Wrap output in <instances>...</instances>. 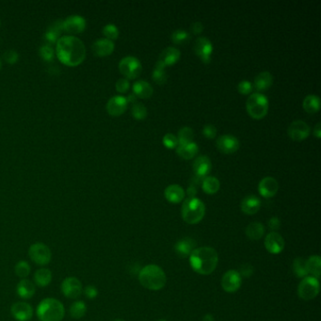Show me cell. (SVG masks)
I'll use <instances>...</instances> for the list:
<instances>
[{"instance_id": "cell-59", "label": "cell", "mask_w": 321, "mask_h": 321, "mask_svg": "<svg viewBox=\"0 0 321 321\" xmlns=\"http://www.w3.org/2000/svg\"><path fill=\"white\" fill-rule=\"evenodd\" d=\"M165 321V320H160V321Z\"/></svg>"}, {"instance_id": "cell-13", "label": "cell", "mask_w": 321, "mask_h": 321, "mask_svg": "<svg viewBox=\"0 0 321 321\" xmlns=\"http://www.w3.org/2000/svg\"><path fill=\"white\" fill-rule=\"evenodd\" d=\"M242 277L237 271H227L221 278V286L224 291L234 293L241 288Z\"/></svg>"}, {"instance_id": "cell-43", "label": "cell", "mask_w": 321, "mask_h": 321, "mask_svg": "<svg viewBox=\"0 0 321 321\" xmlns=\"http://www.w3.org/2000/svg\"><path fill=\"white\" fill-rule=\"evenodd\" d=\"M103 33L109 40H116L119 36V30L113 24H108L104 27Z\"/></svg>"}, {"instance_id": "cell-40", "label": "cell", "mask_w": 321, "mask_h": 321, "mask_svg": "<svg viewBox=\"0 0 321 321\" xmlns=\"http://www.w3.org/2000/svg\"><path fill=\"white\" fill-rule=\"evenodd\" d=\"M193 138H194V132L190 126H184L178 131V137H177L178 144L193 141Z\"/></svg>"}, {"instance_id": "cell-28", "label": "cell", "mask_w": 321, "mask_h": 321, "mask_svg": "<svg viewBox=\"0 0 321 321\" xmlns=\"http://www.w3.org/2000/svg\"><path fill=\"white\" fill-rule=\"evenodd\" d=\"M154 92L150 83L145 80L136 81L133 85V93L140 98H149Z\"/></svg>"}, {"instance_id": "cell-33", "label": "cell", "mask_w": 321, "mask_h": 321, "mask_svg": "<svg viewBox=\"0 0 321 321\" xmlns=\"http://www.w3.org/2000/svg\"><path fill=\"white\" fill-rule=\"evenodd\" d=\"M265 227L260 222H251L246 228V235L251 241H258L264 236Z\"/></svg>"}, {"instance_id": "cell-37", "label": "cell", "mask_w": 321, "mask_h": 321, "mask_svg": "<svg viewBox=\"0 0 321 321\" xmlns=\"http://www.w3.org/2000/svg\"><path fill=\"white\" fill-rule=\"evenodd\" d=\"M87 313V306L84 301H75L70 307L71 317L75 320H80Z\"/></svg>"}, {"instance_id": "cell-60", "label": "cell", "mask_w": 321, "mask_h": 321, "mask_svg": "<svg viewBox=\"0 0 321 321\" xmlns=\"http://www.w3.org/2000/svg\"><path fill=\"white\" fill-rule=\"evenodd\" d=\"M0 68H1V60H0Z\"/></svg>"}, {"instance_id": "cell-24", "label": "cell", "mask_w": 321, "mask_h": 321, "mask_svg": "<svg viewBox=\"0 0 321 321\" xmlns=\"http://www.w3.org/2000/svg\"><path fill=\"white\" fill-rule=\"evenodd\" d=\"M164 195L166 197V199L170 202L172 203H178L180 201L184 200L185 198V191L184 189L177 185V184H172L168 186L165 191H164Z\"/></svg>"}, {"instance_id": "cell-9", "label": "cell", "mask_w": 321, "mask_h": 321, "mask_svg": "<svg viewBox=\"0 0 321 321\" xmlns=\"http://www.w3.org/2000/svg\"><path fill=\"white\" fill-rule=\"evenodd\" d=\"M119 69L126 79L134 80L141 74V61L136 57L126 56L120 60Z\"/></svg>"}, {"instance_id": "cell-34", "label": "cell", "mask_w": 321, "mask_h": 321, "mask_svg": "<svg viewBox=\"0 0 321 321\" xmlns=\"http://www.w3.org/2000/svg\"><path fill=\"white\" fill-rule=\"evenodd\" d=\"M302 106L304 111L308 113H316L321 109V99L316 94H309L304 98Z\"/></svg>"}, {"instance_id": "cell-1", "label": "cell", "mask_w": 321, "mask_h": 321, "mask_svg": "<svg viewBox=\"0 0 321 321\" xmlns=\"http://www.w3.org/2000/svg\"><path fill=\"white\" fill-rule=\"evenodd\" d=\"M56 53L59 60L67 66H78L86 57V48L82 40L75 36H63L57 41Z\"/></svg>"}, {"instance_id": "cell-7", "label": "cell", "mask_w": 321, "mask_h": 321, "mask_svg": "<svg viewBox=\"0 0 321 321\" xmlns=\"http://www.w3.org/2000/svg\"><path fill=\"white\" fill-rule=\"evenodd\" d=\"M29 256L35 264L39 266H45L50 263L52 253L47 245L41 242H37L30 246Z\"/></svg>"}, {"instance_id": "cell-25", "label": "cell", "mask_w": 321, "mask_h": 321, "mask_svg": "<svg viewBox=\"0 0 321 321\" xmlns=\"http://www.w3.org/2000/svg\"><path fill=\"white\" fill-rule=\"evenodd\" d=\"M198 151H199V146L194 141L178 144L176 147L177 155L184 160L193 159L198 154Z\"/></svg>"}, {"instance_id": "cell-15", "label": "cell", "mask_w": 321, "mask_h": 321, "mask_svg": "<svg viewBox=\"0 0 321 321\" xmlns=\"http://www.w3.org/2000/svg\"><path fill=\"white\" fill-rule=\"evenodd\" d=\"M217 148L224 154H233L239 150L240 148V141L238 138L230 134L221 135L216 141Z\"/></svg>"}, {"instance_id": "cell-26", "label": "cell", "mask_w": 321, "mask_h": 321, "mask_svg": "<svg viewBox=\"0 0 321 321\" xmlns=\"http://www.w3.org/2000/svg\"><path fill=\"white\" fill-rule=\"evenodd\" d=\"M16 292H17V295L22 299L29 300L34 296V294L36 292V288H35L34 283L31 282L30 280L22 279L16 286Z\"/></svg>"}, {"instance_id": "cell-12", "label": "cell", "mask_w": 321, "mask_h": 321, "mask_svg": "<svg viewBox=\"0 0 321 321\" xmlns=\"http://www.w3.org/2000/svg\"><path fill=\"white\" fill-rule=\"evenodd\" d=\"M193 49L196 53V55L203 62H205V63L210 62L211 56H212V52H213V45L208 38L203 37V36L197 38L194 42Z\"/></svg>"}, {"instance_id": "cell-8", "label": "cell", "mask_w": 321, "mask_h": 321, "mask_svg": "<svg viewBox=\"0 0 321 321\" xmlns=\"http://www.w3.org/2000/svg\"><path fill=\"white\" fill-rule=\"evenodd\" d=\"M320 293V282L314 277H305L300 282L298 287V294L304 301H311Z\"/></svg>"}, {"instance_id": "cell-58", "label": "cell", "mask_w": 321, "mask_h": 321, "mask_svg": "<svg viewBox=\"0 0 321 321\" xmlns=\"http://www.w3.org/2000/svg\"><path fill=\"white\" fill-rule=\"evenodd\" d=\"M123 321V320H120V319H119V320H115V321Z\"/></svg>"}, {"instance_id": "cell-18", "label": "cell", "mask_w": 321, "mask_h": 321, "mask_svg": "<svg viewBox=\"0 0 321 321\" xmlns=\"http://www.w3.org/2000/svg\"><path fill=\"white\" fill-rule=\"evenodd\" d=\"M265 247L267 251L272 254H278L284 248V241L280 234L277 232H271L266 237Z\"/></svg>"}, {"instance_id": "cell-27", "label": "cell", "mask_w": 321, "mask_h": 321, "mask_svg": "<svg viewBox=\"0 0 321 321\" xmlns=\"http://www.w3.org/2000/svg\"><path fill=\"white\" fill-rule=\"evenodd\" d=\"M180 50L176 47L169 46L161 52L160 61H161L165 66L172 65L177 62L180 59Z\"/></svg>"}, {"instance_id": "cell-50", "label": "cell", "mask_w": 321, "mask_h": 321, "mask_svg": "<svg viewBox=\"0 0 321 321\" xmlns=\"http://www.w3.org/2000/svg\"><path fill=\"white\" fill-rule=\"evenodd\" d=\"M84 294L85 296L90 299V300H94L98 296V289L94 285H87L84 288Z\"/></svg>"}, {"instance_id": "cell-53", "label": "cell", "mask_w": 321, "mask_h": 321, "mask_svg": "<svg viewBox=\"0 0 321 321\" xmlns=\"http://www.w3.org/2000/svg\"><path fill=\"white\" fill-rule=\"evenodd\" d=\"M191 30L193 33L195 34H199L201 33L202 30H203V26L201 24V22H194L192 25H191Z\"/></svg>"}, {"instance_id": "cell-49", "label": "cell", "mask_w": 321, "mask_h": 321, "mask_svg": "<svg viewBox=\"0 0 321 321\" xmlns=\"http://www.w3.org/2000/svg\"><path fill=\"white\" fill-rule=\"evenodd\" d=\"M202 134L205 138L214 139L217 135V129L213 124H205L202 128Z\"/></svg>"}, {"instance_id": "cell-17", "label": "cell", "mask_w": 321, "mask_h": 321, "mask_svg": "<svg viewBox=\"0 0 321 321\" xmlns=\"http://www.w3.org/2000/svg\"><path fill=\"white\" fill-rule=\"evenodd\" d=\"M10 313L17 321H29L33 316V309L29 303L18 301L11 305Z\"/></svg>"}, {"instance_id": "cell-19", "label": "cell", "mask_w": 321, "mask_h": 321, "mask_svg": "<svg viewBox=\"0 0 321 321\" xmlns=\"http://www.w3.org/2000/svg\"><path fill=\"white\" fill-rule=\"evenodd\" d=\"M279 189V184L274 177L267 176L264 177L258 185V191L263 197L271 198L273 197Z\"/></svg>"}, {"instance_id": "cell-44", "label": "cell", "mask_w": 321, "mask_h": 321, "mask_svg": "<svg viewBox=\"0 0 321 321\" xmlns=\"http://www.w3.org/2000/svg\"><path fill=\"white\" fill-rule=\"evenodd\" d=\"M39 54H40V58L44 61L49 62L54 59V49L52 48L51 45H48V44L41 45L39 49Z\"/></svg>"}, {"instance_id": "cell-11", "label": "cell", "mask_w": 321, "mask_h": 321, "mask_svg": "<svg viewBox=\"0 0 321 321\" xmlns=\"http://www.w3.org/2000/svg\"><path fill=\"white\" fill-rule=\"evenodd\" d=\"M311 127L308 123L301 120L292 121L287 128L288 136L294 141H303L310 135Z\"/></svg>"}, {"instance_id": "cell-5", "label": "cell", "mask_w": 321, "mask_h": 321, "mask_svg": "<svg viewBox=\"0 0 321 321\" xmlns=\"http://www.w3.org/2000/svg\"><path fill=\"white\" fill-rule=\"evenodd\" d=\"M182 218L189 224H197L203 219L205 205L196 197L187 198L182 205Z\"/></svg>"}, {"instance_id": "cell-51", "label": "cell", "mask_w": 321, "mask_h": 321, "mask_svg": "<svg viewBox=\"0 0 321 321\" xmlns=\"http://www.w3.org/2000/svg\"><path fill=\"white\" fill-rule=\"evenodd\" d=\"M253 272V268L250 264H244L241 267L240 274L244 277H250Z\"/></svg>"}, {"instance_id": "cell-14", "label": "cell", "mask_w": 321, "mask_h": 321, "mask_svg": "<svg viewBox=\"0 0 321 321\" xmlns=\"http://www.w3.org/2000/svg\"><path fill=\"white\" fill-rule=\"evenodd\" d=\"M212 163L210 159L206 156H199L192 163V170L195 173L197 180H203L210 172Z\"/></svg>"}, {"instance_id": "cell-20", "label": "cell", "mask_w": 321, "mask_h": 321, "mask_svg": "<svg viewBox=\"0 0 321 321\" xmlns=\"http://www.w3.org/2000/svg\"><path fill=\"white\" fill-rule=\"evenodd\" d=\"M127 100L125 97L116 95L111 97L107 104V111L112 116H120L127 108Z\"/></svg>"}, {"instance_id": "cell-10", "label": "cell", "mask_w": 321, "mask_h": 321, "mask_svg": "<svg viewBox=\"0 0 321 321\" xmlns=\"http://www.w3.org/2000/svg\"><path fill=\"white\" fill-rule=\"evenodd\" d=\"M60 289L66 298L75 300L80 297L83 292V286L78 278L68 277L61 282Z\"/></svg>"}, {"instance_id": "cell-30", "label": "cell", "mask_w": 321, "mask_h": 321, "mask_svg": "<svg viewBox=\"0 0 321 321\" xmlns=\"http://www.w3.org/2000/svg\"><path fill=\"white\" fill-rule=\"evenodd\" d=\"M306 269L308 274L319 280L321 274V258L319 255H313L306 260Z\"/></svg>"}, {"instance_id": "cell-3", "label": "cell", "mask_w": 321, "mask_h": 321, "mask_svg": "<svg viewBox=\"0 0 321 321\" xmlns=\"http://www.w3.org/2000/svg\"><path fill=\"white\" fill-rule=\"evenodd\" d=\"M139 281L143 287L153 291H158L165 286L167 277L160 267L157 265H148L140 271Z\"/></svg>"}, {"instance_id": "cell-32", "label": "cell", "mask_w": 321, "mask_h": 321, "mask_svg": "<svg viewBox=\"0 0 321 321\" xmlns=\"http://www.w3.org/2000/svg\"><path fill=\"white\" fill-rule=\"evenodd\" d=\"M62 22L63 21H59V22L54 23L52 25V27H50L48 30L44 33L43 38H44V40L48 43V45L57 42L60 39L59 36H60V31L62 30Z\"/></svg>"}, {"instance_id": "cell-31", "label": "cell", "mask_w": 321, "mask_h": 321, "mask_svg": "<svg viewBox=\"0 0 321 321\" xmlns=\"http://www.w3.org/2000/svg\"><path fill=\"white\" fill-rule=\"evenodd\" d=\"M52 281V272L46 268H41L35 272L34 281L40 287H45Z\"/></svg>"}, {"instance_id": "cell-22", "label": "cell", "mask_w": 321, "mask_h": 321, "mask_svg": "<svg viewBox=\"0 0 321 321\" xmlns=\"http://www.w3.org/2000/svg\"><path fill=\"white\" fill-rule=\"evenodd\" d=\"M114 50V42L109 39H99L92 44V52L97 57H106Z\"/></svg>"}, {"instance_id": "cell-2", "label": "cell", "mask_w": 321, "mask_h": 321, "mask_svg": "<svg viewBox=\"0 0 321 321\" xmlns=\"http://www.w3.org/2000/svg\"><path fill=\"white\" fill-rule=\"evenodd\" d=\"M218 262V252L210 247L197 248L190 255V263L192 270L201 275L211 274L216 270Z\"/></svg>"}, {"instance_id": "cell-41", "label": "cell", "mask_w": 321, "mask_h": 321, "mask_svg": "<svg viewBox=\"0 0 321 321\" xmlns=\"http://www.w3.org/2000/svg\"><path fill=\"white\" fill-rule=\"evenodd\" d=\"M131 113L134 118L138 120H143L147 116V109L141 103H135L131 108Z\"/></svg>"}, {"instance_id": "cell-35", "label": "cell", "mask_w": 321, "mask_h": 321, "mask_svg": "<svg viewBox=\"0 0 321 321\" xmlns=\"http://www.w3.org/2000/svg\"><path fill=\"white\" fill-rule=\"evenodd\" d=\"M221 187V183L219 179L215 176H206L201 181V188L203 191L207 194H215L218 192Z\"/></svg>"}, {"instance_id": "cell-23", "label": "cell", "mask_w": 321, "mask_h": 321, "mask_svg": "<svg viewBox=\"0 0 321 321\" xmlns=\"http://www.w3.org/2000/svg\"><path fill=\"white\" fill-rule=\"evenodd\" d=\"M195 246H196V242L193 241L191 238H185L182 239L178 242H176L174 249L176 253L182 257H188L191 254V252L195 250Z\"/></svg>"}, {"instance_id": "cell-57", "label": "cell", "mask_w": 321, "mask_h": 321, "mask_svg": "<svg viewBox=\"0 0 321 321\" xmlns=\"http://www.w3.org/2000/svg\"><path fill=\"white\" fill-rule=\"evenodd\" d=\"M202 321H214V318H213L212 315L208 314V315H205V316H204V318H203Z\"/></svg>"}, {"instance_id": "cell-38", "label": "cell", "mask_w": 321, "mask_h": 321, "mask_svg": "<svg viewBox=\"0 0 321 321\" xmlns=\"http://www.w3.org/2000/svg\"><path fill=\"white\" fill-rule=\"evenodd\" d=\"M293 271L298 278H305L308 275L306 269V260L299 257L293 262Z\"/></svg>"}, {"instance_id": "cell-16", "label": "cell", "mask_w": 321, "mask_h": 321, "mask_svg": "<svg viewBox=\"0 0 321 321\" xmlns=\"http://www.w3.org/2000/svg\"><path fill=\"white\" fill-rule=\"evenodd\" d=\"M86 29V20L80 15H71L62 22V30L71 34H79Z\"/></svg>"}, {"instance_id": "cell-54", "label": "cell", "mask_w": 321, "mask_h": 321, "mask_svg": "<svg viewBox=\"0 0 321 321\" xmlns=\"http://www.w3.org/2000/svg\"><path fill=\"white\" fill-rule=\"evenodd\" d=\"M187 193H188V195H189L190 198H192V197H195V195L197 194V190H196V188L193 185H191V186L189 187V189L187 191Z\"/></svg>"}, {"instance_id": "cell-45", "label": "cell", "mask_w": 321, "mask_h": 321, "mask_svg": "<svg viewBox=\"0 0 321 321\" xmlns=\"http://www.w3.org/2000/svg\"><path fill=\"white\" fill-rule=\"evenodd\" d=\"M163 144L170 149H173L176 148L178 145V140L177 137L175 135H173L172 133H167L164 137H163Z\"/></svg>"}, {"instance_id": "cell-21", "label": "cell", "mask_w": 321, "mask_h": 321, "mask_svg": "<svg viewBox=\"0 0 321 321\" xmlns=\"http://www.w3.org/2000/svg\"><path fill=\"white\" fill-rule=\"evenodd\" d=\"M241 207L244 214L253 215L260 209L261 201L255 195H248L241 201Z\"/></svg>"}, {"instance_id": "cell-6", "label": "cell", "mask_w": 321, "mask_h": 321, "mask_svg": "<svg viewBox=\"0 0 321 321\" xmlns=\"http://www.w3.org/2000/svg\"><path fill=\"white\" fill-rule=\"evenodd\" d=\"M246 109L253 119H262L269 111V100L261 92H253L247 99Z\"/></svg>"}, {"instance_id": "cell-4", "label": "cell", "mask_w": 321, "mask_h": 321, "mask_svg": "<svg viewBox=\"0 0 321 321\" xmlns=\"http://www.w3.org/2000/svg\"><path fill=\"white\" fill-rule=\"evenodd\" d=\"M65 316V308L60 301L47 298L37 307V317L40 321H61Z\"/></svg>"}, {"instance_id": "cell-47", "label": "cell", "mask_w": 321, "mask_h": 321, "mask_svg": "<svg viewBox=\"0 0 321 321\" xmlns=\"http://www.w3.org/2000/svg\"><path fill=\"white\" fill-rule=\"evenodd\" d=\"M238 90L242 94H249L252 90V84L251 81L242 80L238 85Z\"/></svg>"}, {"instance_id": "cell-46", "label": "cell", "mask_w": 321, "mask_h": 321, "mask_svg": "<svg viewBox=\"0 0 321 321\" xmlns=\"http://www.w3.org/2000/svg\"><path fill=\"white\" fill-rule=\"evenodd\" d=\"M3 59L9 64H14L19 60V55L15 50H7L3 54Z\"/></svg>"}, {"instance_id": "cell-42", "label": "cell", "mask_w": 321, "mask_h": 321, "mask_svg": "<svg viewBox=\"0 0 321 321\" xmlns=\"http://www.w3.org/2000/svg\"><path fill=\"white\" fill-rule=\"evenodd\" d=\"M15 273L20 278H27L30 273V264L27 261H19L15 265Z\"/></svg>"}, {"instance_id": "cell-55", "label": "cell", "mask_w": 321, "mask_h": 321, "mask_svg": "<svg viewBox=\"0 0 321 321\" xmlns=\"http://www.w3.org/2000/svg\"><path fill=\"white\" fill-rule=\"evenodd\" d=\"M321 122H318L317 125L315 126L314 128V135L318 138V139H321Z\"/></svg>"}, {"instance_id": "cell-39", "label": "cell", "mask_w": 321, "mask_h": 321, "mask_svg": "<svg viewBox=\"0 0 321 321\" xmlns=\"http://www.w3.org/2000/svg\"><path fill=\"white\" fill-rule=\"evenodd\" d=\"M171 39L175 44H184L190 40L191 36L188 31L179 29V30H174L171 33Z\"/></svg>"}, {"instance_id": "cell-29", "label": "cell", "mask_w": 321, "mask_h": 321, "mask_svg": "<svg viewBox=\"0 0 321 321\" xmlns=\"http://www.w3.org/2000/svg\"><path fill=\"white\" fill-rule=\"evenodd\" d=\"M273 83V77L270 72H262L254 79V88L258 91L268 90Z\"/></svg>"}, {"instance_id": "cell-56", "label": "cell", "mask_w": 321, "mask_h": 321, "mask_svg": "<svg viewBox=\"0 0 321 321\" xmlns=\"http://www.w3.org/2000/svg\"><path fill=\"white\" fill-rule=\"evenodd\" d=\"M126 100H127V103H134L135 104L137 102V96L134 93H131L128 95V97L126 98Z\"/></svg>"}, {"instance_id": "cell-52", "label": "cell", "mask_w": 321, "mask_h": 321, "mask_svg": "<svg viewBox=\"0 0 321 321\" xmlns=\"http://www.w3.org/2000/svg\"><path fill=\"white\" fill-rule=\"evenodd\" d=\"M268 224H269V227L271 228L272 231H277L281 226V221L277 217H273L269 221Z\"/></svg>"}, {"instance_id": "cell-48", "label": "cell", "mask_w": 321, "mask_h": 321, "mask_svg": "<svg viewBox=\"0 0 321 321\" xmlns=\"http://www.w3.org/2000/svg\"><path fill=\"white\" fill-rule=\"evenodd\" d=\"M116 90L118 92H120V93H124L126 92L129 87H130V84H129V81L127 79H120L118 80V81L116 82Z\"/></svg>"}, {"instance_id": "cell-36", "label": "cell", "mask_w": 321, "mask_h": 321, "mask_svg": "<svg viewBox=\"0 0 321 321\" xmlns=\"http://www.w3.org/2000/svg\"><path fill=\"white\" fill-rule=\"evenodd\" d=\"M165 68H166V66L160 60L157 61L154 71H153V80L158 84H164L167 81L168 76H167Z\"/></svg>"}]
</instances>
